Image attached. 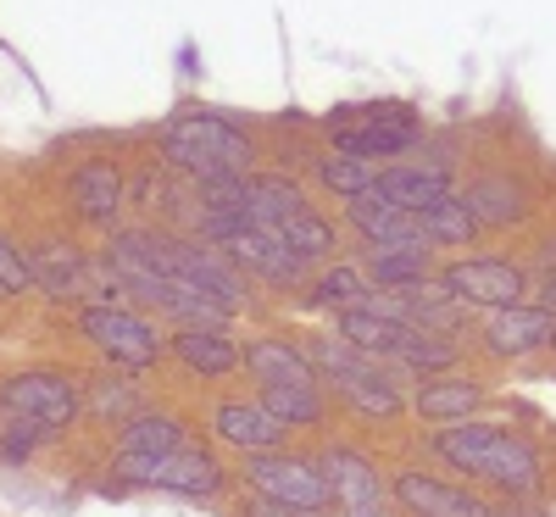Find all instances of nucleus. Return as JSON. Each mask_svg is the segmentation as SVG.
<instances>
[{
	"label": "nucleus",
	"mask_w": 556,
	"mask_h": 517,
	"mask_svg": "<svg viewBox=\"0 0 556 517\" xmlns=\"http://www.w3.org/2000/svg\"><path fill=\"white\" fill-rule=\"evenodd\" d=\"M434 451L456 467V474H473L501 484L506 495H534L540 490V462L534 451L506 434V429H484V423H451V429L434 434Z\"/></svg>",
	"instance_id": "f257e3e1"
},
{
	"label": "nucleus",
	"mask_w": 556,
	"mask_h": 517,
	"mask_svg": "<svg viewBox=\"0 0 556 517\" xmlns=\"http://www.w3.org/2000/svg\"><path fill=\"white\" fill-rule=\"evenodd\" d=\"M162 151L178 173H195V178H240L256 162L251 134L235 128L228 117H217V112H190V117L167 123Z\"/></svg>",
	"instance_id": "f03ea898"
},
{
	"label": "nucleus",
	"mask_w": 556,
	"mask_h": 517,
	"mask_svg": "<svg viewBox=\"0 0 556 517\" xmlns=\"http://www.w3.org/2000/svg\"><path fill=\"white\" fill-rule=\"evenodd\" d=\"M340 340L356 345L362 356L395 362V367H412V373L451 367V345L440 335H429V328H417V323H401V317H384V312H367L356 301L340 312Z\"/></svg>",
	"instance_id": "7ed1b4c3"
},
{
	"label": "nucleus",
	"mask_w": 556,
	"mask_h": 517,
	"mask_svg": "<svg viewBox=\"0 0 556 517\" xmlns=\"http://www.w3.org/2000/svg\"><path fill=\"white\" fill-rule=\"evenodd\" d=\"M112 262H139V267H156V273H167V278H184V285L217 295L223 306L240 301L235 267H223L217 256L184 245V240H162V234H117V240H112Z\"/></svg>",
	"instance_id": "20e7f679"
},
{
	"label": "nucleus",
	"mask_w": 556,
	"mask_h": 517,
	"mask_svg": "<svg viewBox=\"0 0 556 517\" xmlns=\"http://www.w3.org/2000/svg\"><path fill=\"white\" fill-rule=\"evenodd\" d=\"M206 240L235 262V267H251L267 285H301V256L278 240L273 228L262 223H245V217H223V212H206Z\"/></svg>",
	"instance_id": "39448f33"
},
{
	"label": "nucleus",
	"mask_w": 556,
	"mask_h": 517,
	"mask_svg": "<svg viewBox=\"0 0 556 517\" xmlns=\"http://www.w3.org/2000/svg\"><path fill=\"white\" fill-rule=\"evenodd\" d=\"M117 479L134 490H173V495H217L223 467L201 445H173L156 456H128L117 451Z\"/></svg>",
	"instance_id": "423d86ee"
},
{
	"label": "nucleus",
	"mask_w": 556,
	"mask_h": 517,
	"mask_svg": "<svg viewBox=\"0 0 556 517\" xmlns=\"http://www.w3.org/2000/svg\"><path fill=\"white\" fill-rule=\"evenodd\" d=\"M312 367L334 384L340 401H351V412H362V417H395V412H401L395 384L374 367V356H362L356 345H345V340H340V345H334V340H329V345H317Z\"/></svg>",
	"instance_id": "0eeeda50"
},
{
	"label": "nucleus",
	"mask_w": 556,
	"mask_h": 517,
	"mask_svg": "<svg viewBox=\"0 0 556 517\" xmlns=\"http://www.w3.org/2000/svg\"><path fill=\"white\" fill-rule=\"evenodd\" d=\"M0 412L7 423H23L34 434H51V429H67L78 417V390L56 373H17V379L0 390Z\"/></svg>",
	"instance_id": "6e6552de"
},
{
	"label": "nucleus",
	"mask_w": 556,
	"mask_h": 517,
	"mask_svg": "<svg viewBox=\"0 0 556 517\" xmlns=\"http://www.w3.org/2000/svg\"><path fill=\"white\" fill-rule=\"evenodd\" d=\"M245 479H251L256 495L273 501V506H295V512L334 506V490H329V479H323V467L295 462V456H273V451H267V456H251Z\"/></svg>",
	"instance_id": "1a4fd4ad"
},
{
	"label": "nucleus",
	"mask_w": 556,
	"mask_h": 517,
	"mask_svg": "<svg viewBox=\"0 0 556 517\" xmlns=\"http://www.w3.org/2000/svg\"><path fill=\"white\" fill-rule=\"evenodd\" d=\"M78 328L89 340L101 345V356H112L117 367H151L162 356V340H156V328L139 317V312H123V306H84L78 312Z\"/></svg>",
	"instance_id": "9d476101"
},
{
	"label": "nucleus",
	"mask_w": 556,
	"mask_h": 517,
	"mask_svg": "<svg viewBox=\"0 0 556 517\" xmlns=\"http://www.w3.org/2000/svg\"><path fill=\"white\" fill-rule=\"evenodd\" d=\"M112 273L128 278V285L146 295L156 312H167V317H178V323H195V328H217V323H228V306H223L217 295L195 290V285H184V278H167V273L139 267V262H112Z\"/></svg>",
	"instance_id": "9b49d317"
},
{
	"label": "nucleus",
	"mask_w": 556,
	"mask_h": 517,
	"mask_svg": "<svg viewBox=\"0 0 556 517\" xmlns=\"http://www.w3.org/2000/svg\"><path fill=\"white\" fill-rule=\"evenodd\" d=\"M356 128H340V151L345 156H362V162H374V156H395L406 146H417V117L406 106H356Z\"/></svg>",
	"instance_id": "f8f14e48"
},
{
	"label": "nucleus",
	"mask_w": 556,
	"mask_h": 517,
	"mask_svg": "<svg viewBox=\"0 0 556 517\" xmlns=\"http://www.w3.org/2000/svg\"><path fill=\"white\" fill-rule=\"evenodd\" d=\"M445 290L468 306H513L523 295V273L501 256H468L445 267Z\"/></svg>",
	"instance_id": "ddd939ff"
},
{
	"label": "nucleus",
	"mask_w": 556,
	"mask_h": 517,
	"mask_svg": "<svg viewBox=\"0 0 556 517\" xmlns=\"http://www.w3.org/2000/svg\"><path fill=\"white\" fill-rule=\"evenodd\" d=\"M323 479H329L334 506H340L345 517H390L384 484H379L374 467H367V456H356V451H329V456H323Z\"/></svg>",
	"instance_id": "4468645a"
},
{
	"label": "nucleus",
	"mask_w": 556,
	"mask_h": 517,
	"mask_svg": "<svg viewBox=\"0 0 556 517\" xmlns=\"http://www.w3.org/2000/svg\"><path fill=\"white\" fill-rule=\"evenodd\" d=\"M212 429H217L223 445H235L245 456H267V451L285 445V423H278L262 401H223L212 412Z\"/></svg>",
	"instance_id": "2eb2a0df"
},
{
	"label": "nucleus",
	"mask_w": 556,
	"mask_h": 517,
	"mask_svg": "<svg viewBox=\"0 0 556 517\" xmlns=\"http://www.w3.org/2000/svg\"><path fill=\"white\" fill-rule=\"evenodd\" d=\"M351 228L362 234L367 245H424L429 251L424 223H417L412 212H401V206H390L379 190H367V196L351 201Z\"/></svg>",
	"instance_id": "dca6fc26"
},
{
	"label": "nucleus",
	"mask_w": 556,
	"mask_h": 517,
	"mask_svg": "<svg viewBox=\"0 0 556 517\" xmlns=\"http://www.w3.org/2000/svg\"><path fill=\"white\" fill-rule=\"evenodd\" d=\"M556 335V312L551 306H495L484 340L495 356H529L534 345H551Z\"/></svg>",
	"instance_id": "f3484780"
},
{
	"label": "nucleus",
	"mask_w": 556,
	"mask_h": 517,
	"mask_svg": "<svg viewBox=\"0 0 556 517\" xmlns=\"http://www.w3.org/2000/svg\"><path fill=\"white\" fill-rule=\"evenodd\" d=\"M395 495H401V506H412L417 517H506V512L473 501L468 490H451V484H440V479H429V474H401V479H395Z\"/></svg>",
	"instance_id": "a211bd4d"
},
{
	"label": "nucleus",
	"mask_w": 556,
	"mask_h": 517,
	"mask_svg": "<svg viewBox=\"0 0 556 517\" xmlns=\"http://www.w3.org/2000/svg\"><path fill=\"white\" fill-rule=\"evenodd\" d=\"M374 190H379L390 206L412 212V217H424V212H434L440 201H451V184H445L434 167H390V173L374 178Z\"/></svg>",
	"instance_id": "6ab92c4d"
},
{
	"label": "nucleus",
	"mask_w": 556,
	"mask_h": 517,
	"mask_svg": "<svg viewBox=\"0 0 556 517\" xmlns=\"http://www.w3.org/2000/svg\"><path fill=\"white\" fill-rule=\"evenodd\" d=\"M245 367L256 373V384L262 390H323L317 384V373L306 356H295L290 345H278V340H262L245 351Z\"/></svg>",
	"instance_id": "aec40b11"
},
{
	"label": "nucleus",
	"mask_w": 556,
	"mask_h": 517,
	"mask_svg": "<svg viewBox=\"0 0 556 517\" xmlns=\"http://www.w3.org/2000/svg\"><path fill=\"white\" fill-rule=\"evenodd\" d=\"M173 356L190 373H201V379H223V373H235L245 362V351L235 340H223L217 328H184V335L173 340Z\"/></svg>",
	"instance_id": "412c9836"
},
{
	"label": "nucleus",
	"mask_w": 556,
	"mask_h": 517,
	"mask_svg": "<svg viewBox=\"0 0 556 517\" xmlns=\"http://www.w3.org/2000/svg\"><path fill=\"white\" fill-rule=\"evenodd\" d=\"M117 201H123V173L112 162H89V167L73 173V206H78V217L106 223L117 212Z\"/></svg>",
	"instance_id": "4be33fe9"
},
{
	"label": "nucleus",
	"mask_w": 556,
	"mask_h": 517,
	"mask_svg": "<svg viewBox=\"0 0 556 517\" xmlns=\"http://www.w3.org/2000/svg\"><path fill=\"white\" fill-rule=\"evenodd\" d=\"M412 406H417V417H429V423H456V417H473L479 406H484V390L479 384H456V379H429L424 390L412 395Z\"/></svg>",
	"instance_id": "5701e85b"
},
{
	"label": "nucleus",
	"mask_w": 556,
	"mask_h": 517,
	"mask_svg": "<svg viewBox=\"0 0 556 517\" xmlns=\"http://www.w3.org/2000/svg\"><path fill=\"white\" fill-rule=\"evenodd\" d=\"M424 273H429V251H424V245H374L367 285L401 290V285H424Z\"/></svg>",
	"instance_id": "b1692460"
},
{
	"label": "nucleus",
	"mask_w": 556,
	"mask_h": 517,
	"mask_svg": "<svg viewBox=\"0 0 556 517\" xmlns=\"http://www.w3.org/2000/svg\"><path fill=\"white\" fill-rule=\"evenodd\" d=\"M28 267H34V285H45L51 295H78V285L89 278V262L73 245H45L28 256Z\"/></svg>",
	"instance_id": "393cba45"
},
{
	"label": "nucleus",
	"mask_w": 556,
	"mask_h": 517,
	"mask_svg": "<svg viewBox=\"0 0 556 517\" xmlns=\"http://www.w3.org/2000/svg\"><path fill=\"white\" fill-rule=\"evenodd\" d=\"M173 445H190V434H184L173 417H146V412H134L117 434V451H128V456H156V451H173Z\"/></svg>",
	"instance_id": "a878e982"
},
{
	"label": "nucleus",
	"mask_w": 556,
	"mask_h": 517,
	"mask_svg": "<svg viewBox=\"0 0 556 517\" xmlns=\"http://www.w3.org/2000/svg\"><path fill=\"white\" fill-rule=\"evenodd\" d=\"M424 223V234H429V245H468L473 234L484 228L479 217H473V206L468 201H440L434 212H424L417 217Z\"/></svg>",
	"instance_id": "bb28decb"
},
{
	"label": "nucleus",
	"mask_w": 556,
	"mask_h": 517,
	"mask_svg": "<svg viewBox=\"0 0 556 517\" xmlns=\"http://www.w3.org/2000/svg\"><path fill=\"white\" fill-rule=\"evenodd\" d=\"M317 178H323V190H334V196H345V201H356V196H367V190H374V162H362V156H329V162H323L317 167Z\"/></svg>",
	"instance_id": "cd10ccee"
},
{
	"label": "nucleus",
	"mask_w": 556,
	"mask_h": 517,
	"mask_svg": "<svg viewBox=\"0 0 556 517\" xmlns=\"http://www.w3.org/2000/svg\"><path fill=\"white\" fill-rule=\"evenodd\" d=\"M362 290H367V273H356V267H334V273L312 290V306H340V301L351 306Z\"/></svg>",
	"instance_id": "c85d7f7f"
},
{
	"label": "nucleus",
	"mask_w": 556,
	"mask_h": 517,
	"mask_svg": "<svg viewBox=\"0 0 556 517\" xmlns=\"http://www.w3.org/2000/svg\"><path fill=\"white\" fill-rule=\"evenodd\" d=\"M34 285V267H28V256L17 251V245H7V240H0V290H28Z\"/></svg>",
	"instance_id": "c756f323"
},
{
	"label": "nucleus",
	"mask_w": 556,
	"mask_h": 517,
	"mask_svg": "<svg viewBox=\"0 0 556 517\" xmlns=\"http://www.w3.org/2000/svg\"><path fill=\"white\" fill-rule=\"evenodd\" d=\"M39 440H45V434L23 429V423H7V434H0V456H7V462H23V456H28Z\"/></svg>",
	"instance_id": "7c9ffc66"
},
{
	"label": "nucleus",
	"mask_w": 556,
	"mask_h": 517,
	"mask_svg": "<svg viewBox=\"0 0 556 517\" xmlns=\"http://www.w3.org/2000/svg\"><path fill=\"white\" fill-rule=\"evenodd\" d=\"M96 406L112 412V417H134V390L128 384H106V390H96Z\"/></svg>",
	"instance_id": "2f4dec72"
},
{
	"label": "nucleus",
	"mask_w": 556,
	"mask_h": 517,
	"mask_svg": "<svg viewBox=\"0 0 556 517\" xmlns=\"http://www.w3.org/2000/svg\"><path fill=\"white\" fill-rule=\"evenodd\" d=\"M256 517H317V512H295V506H273V501H262Z\"/></svg>",
	"instance_id": "473e14b6"
},
{
	"label": "nucleus",
	"mask_w": 556,
	"mask_h": 517,
	"mask_svg": "<svg viewBox=\"0 0 556 517\" xmlns=\"http://www.w3.org/2000/svg\"><path fill=\"white\" fill-rule=\"evenodd\" d=\"M551 345H556V335H551Z\"/></svg>",
	"instance_id": "72a5a7b5"
}]
</instances>
